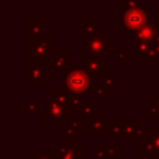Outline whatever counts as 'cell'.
Listing matches in <instances>:
<instances>
[{
    "label": "cell",
    "instance_id": "4316f807",
    "mask_svg": "<svg viewBox=\"0 0 159 159\" xmlns=\"http://www.w3.org/2000/svg\"><path fill=\"white\" fill-rule=\"evenodd\" d=\"M152 101H154L155 103H157V106L159 107V95H154V96H152Z\"/></svg>",
    "mask_w": 159,
    "mask_h": 159
},
{
    "label": "cell",
    "instance_id": "5bb4252c",
    "mask_svg": "<svg viewBox=\"0 0 159 159\" xmlns=\"http://www.w3.org/2000/svg\"><path fill=\"white\" fill-rule=\"evenodd\" d=\"M43 20L42 18H34L30 25L25 27V35L27 38H38V36H43Z\"/></svg>",
    "mask_w": 159,
    "mask_h": 159
},
{
    "label": "cell",
    "instance_id": "8992f818",
    "mask_svg": "<svg viewBox=\"0 0 159 159\" xmlns=\"http://www.w3.org/2000/svg\"><path fill=\"white\" fill-rule=\"evenodd\" d=\"M43 107H45L43 112L45 120L50 121L52 127H63L64 129V123L70 120V109L71 107L53 101H48L43 105Z\"/></svg>",
    "mask_w": 159,
    "mask_h": 159
},
{
    "label": "cell",
    "instance_id": "7a4b0ae2",
    "mask_svg": "<svg viewBox=\"0 0 159 159\" xmlns=\"http://www.w3.org/2000/svg\"><path fill=\"white\" fill-rule=\"evenodd\" d=\"M115 50V45L107 42V32L93 34V35H84L82 41V52L84 56H91V57H105L109 55V52Z\"/></svg>",
    "mask_w": 159,
    "mask_h": 159
},
{
    "label": "cell",
    "instance_id": "5b68a950",
    "mask_svg": "<svg viewBox=\"0 0 159 159\" xmlns=\"http://www.w3.org/2000/svg\"><path fill=\"white\" fill-rule=\"evenodd\" d=\"M107 126L115 140H133L138 137L141 124L138 120H107Z\"/></svg>",
    "mask_w": 159,
    "mask_h": 159
},
{
    "label": "cell",
    "instance_id": "7402d4cb",
    "mask_svg": "<svg viewBox=\"0 0 159 159\" xmlns=\"http://www.w3.org/2000/svg\"><path fill=\"white\" fill-rule=\"evenodd\" d=\"M113 61L116 64H123L127 61V50L126 49H120L116 52L115 57H113Z\"/></svg>",
    "mask_w": 159,
    "mask_h": 159
},
{
    "label": "cell",
    "instance_id": "3957f363",
    "mask_svg": "<svg viewBox=\"0 0 159 159\" xmlns=\"http://www.w3.org/2000/svg\"><path fill=\"white\" fill-rule=\"evenodd\" d=\"M52 41L48 36H38L34 38L30 43L25 45V55L32 59L34 63L39 66H45L46 63H52V53H50V46Z\"/></svg>",
    "mask_w": 159,
    "mask_h": 159
},
{
    "label": "cell",
    "instance_id": "83f0119b",
    "mask_svg": "<svg viewBox=\"0 0 159 159\" xmlns=\"http://www.w3.org/2000/svg\"><path fill=\"white\" fill-rule=\"evenodd\" d=\"M152 133H154V134H157V135H159V127H154V129H152Z\"/></svg>",
    "mask_w": 159,
    "mask_h": 159
},
{
    "label": "cell",
    "instance_id": "603a6c76",
    "mask_svg": "<svg viewBox=\"0 0 159 159\" xmlns=\"http://www.w3.org/2000/svg\"><path fill=\"white\" fill-rule=\"evenodd\" d=\"M38 107H39V103L35 101H30L25 103V112L27 113H36L38 112Z\"/></svg>",
    "mask_w": 159,
    "mask_h": 159
},
{
    "label": "cell",
    "instance_id": "d4e9b609",
    "mask_svg": "<svg viewBox=\"0 0 159 159\" xmlns=\"http://www.w3.org/2000/svg\"><path fill=\"white\" fill-rule=\"evenodd\" d=\"M103 84L106 85L109 89H112V88L115 87V78H113V75H107V77L103 80Z\"/></svg>",
    "mask_w": 159,
    "mask_h": 159
},
{
    "label": "cell",
    "instance_id": "e0dca14e",
    "mask_svg": "<svg viewBox=\"0 0 159 159\" xmlns=\"http://www.w3.org/2000/svg\"><path fill=\"white\" fill-rule=\"evenodd\" d=\"M82 30H84V35H93V34L102 32V27L93 18L82 20Z\"/></svg>",
    "mask_w": 159,
    "mask_h": 159
},
{
    "label": "cell",
    "instance_id": "484cf974",
    "mask_svg": "<svg viewBox=\"0 0 159 159\" xmlns=\"http://www.w3.org/2000/svg\"><path fill=\"white\" fill-rule=\"evenodd\" d=\"M70 124H71L73 127H74L75 130L78 131V134H81L82 131H84V129H82V126H81V121L80 120H74V121H70Z\"/></svg>",
    "mask_w": 159,
    "mask_h": 159
},
{
    "label": "cell",
    "instance_id": "ffe728a7",
    "mask_svg": "<svg viewBox=\"0 0 159 159\" xmlns=\"http://www.w3.org/2000/svg\"><path fill=\"white\" fill-rule=\"evenodd\" d=\"M77 134H78V131L71 126V124H70V126H64V129H63V138L64 140H69L70 143H71V141H75Z\"/></svg>",
    "mask_w": 159,
    "mask_h": 159
},
{
    "label": "cell",
    "instance_id": "f546056e",
    "mask_svg": "<svg viewBox=\"0 0 159 159\" xmlns=\"http://www.w3.org/2000/svg\"><path fill=\"white\" fill-rule=\"evenodd\" d=\"M158 85H159V78H158Z\"/></svg>",
    "mask_w": 159,
    "mask_h": 159
},
{
    "label": "cell",
    "instance_id": "d6986e66",
    "mask_svg": "<svg viewBox=\"0 0 159 159\" xmlns=\"http://www.w3.org/2000/svg\"><path fill=\"white\" fill-rule=\"evenodd\" d=\"M107 92H109V88L103 84V81L95 84V99L98 102L102 101V98H103L105 95H107Z\"/></svg>",
    "mask_w": 159,
    "mask_h": 159
},
{
    "label": "cell",
    "instance_id": "ac0fdd59",
    "mask_svg": "<svg viewBox=\"0 0 159 159\" xmlns=\"http://www.w3.org/2000/svg\"><path fill=\"white\" fill-rule=\"evenodd\" d=\"M140 151L141 152H149V154L154 152V144H152V140H151V137H149V134H147L145 137L141 138Z\"/></svg>",
    "mask_w": 159,
    "mask_h": 159
},
{
    "label": "cell",
    "instance_id": "30bf717a",
    "mask_svg": "<svg viewBox=\"0 0 159 159\" xmlns=\"http://www.w3.org/2000/svg\"><path fill=\"white\" fill-rule=\"evenodd\" d=\"M82 63L87 66L88 71H89V74L92 75L93 78L101 77V75H102V71H105V70L109 69V67H107V63L102 61L99 57L84 56V60H82Z\"/></svg>",
    "mask_w": 159,
    "mask_h": 159
},
{
    "label": "cell",
    "instance_id": "8fae6325",
    "mask_svg": "<svg viewBox=\"0 0 159 159\" xmlns=\"http://www.w3.org/2000/svg\"><path fill=\"white\" fill-rule=\"evenodd\" d=\"M45 80V70L43 66L34 63H27L25 66V81L27 82H42Z\"/></svg>",
    "mask_w": 159,
    "mask_h": 159
},
{
    "label": "cell",
    "instance_id": "44dd1931",
    "mask_svg": "<svg viewBox=\"0 0 159 159\" xmlns=\"http://www.w3.org/2000/svg\"><path fill=\"white\" fill-rule=\"evenodd\" d=\"M53 157H55V154H53V152H46L43 147H39L38 151L34 152L31 158H32V159H55Z\"/></svg>",
    "mask_w": 159,
    "mask_h": 159
},
{
    "label": "cell",
    "instance_id": "6da1fadb",
    "mask_svg": "<svg viewBox=\"0 0 159 159\" xmlns=\"http://www.w3.org/2000/svg\"><path fill=\"white\" fill-rule=\"evenodd\" d=\"M66 88L74 95H84V93L88 92V89L91 88H95V78L89 74L87 66L84 63H77L74 69H70L69 71L66 73L63 80Z\"/></svg>",
    "mask_w": 159,
    "mask_h": 159
},
{
    "label": "cell",
    "instance_id": "277c9868",
    "mask_svg": "<svg viewBox=\"0 0 159 159\" xmlns=\"http://www.w3.org/2000/svg\"><path fill=\"white\" fill-rule=\"evenodd\" d=\"M151 20V16L147 11L145 7H133V8H124L121 10V31H138L141 27L147 24Z\"/></svg>",
    "mask_w": 159,
    "mask_h": 159
},
{
    "label": "cell",
    "instance_id": "2e32d148",
    "mask_svg": "<svg viewBox=\"0 0 159 159\" xmlns=\"http://www.w3.org/2000/svg\"><path fill=\"white\" fill-rule=\"evenodd\" d=\"M88 131L92 133V134H98V133H107L109 131V126H107V120L102 119V115L96 113L95 117L92 121H89V126H88Z\"/></svg>",
    "mask_w": 159,
    "mask_h": 159
},
{
    "label": "cell",
    "instance_id": "ba28073f",
    "mask_svg": "<svg viewBox=\"0 0 159 159\" xmlns=\"http://www.w3.org/2000/svg\"><path fill=\"white\" fill-rule=\"evenodd\" d=\"M55 154V159H82V154H84V148L81 145H77L75 141H71L69 145H63L59 147L56 149Z\"/></svg>",
    "mask_w": 159,
    "mask_h": 159
},
{
    "label": "cell",
    "instance_id": "4dcf8cb0",
    "mask_svg": "<svg viewBox=\"0 0 159 159\" xmlns=\"http://www.w3.org/2000/svg\"><path fill=\"white\" fill-rule=\"evenodd\" d=\"M158 117H159V113H158Z\"/></svg>",
    "mask_w": 159,
    "mask_h": 159
},
{
    "label": "cell",
    "instance_id": "1f68e13d",
    "mask_svg": "<svg viewBox=\"0 0 159 159\" xmlns=\"http://www.w3.org/2000/svg\"><path fill=\"white\" fill-rule=\"evenodd\" d=\"M82 159H87V158H82Z\"/></svg>",
    "mask_w": 159,
    "mask_h": 159
},
{
    "label": "cell",
    "instance_id": "9c48e42d",
    "mask_svg": "<svg viewBox=\"0 0 159 159\" xmlns=\"http://www.w3.org/2000/svg\"><path fill=\"white\" fill-rule=\"evenodd\" d=\"M158 34H159V21L158 20L151 18L144 27H141L138 31H135L133 39H140V41L152 42V41H155V38H157Z\"/></svg>",
    "mask_w": 159,
    "mask_h": 159
},
{
    "label": "cell",
    "instance_id": "7c38bea8",
    "mask_svg": "<svg viewBox=\"0 0 159 159\" xmlns=\"http://www.w3.org/2000/svg\"><path fill=\"white\" fill-rule=\"evenodd\" d=\"M75 113L80 116H82V120L85 121H92L95 117V102H82L81 105H78L75 107Z\"/></svg>",
    "mask_w": 159,
    "mask_h": 159
},
{
    "label": "cell",
    "instance_id": "52a82bcc",
    "mask_svg": "<svg viewBox=\"0 0 159 159\" xmlns=\"http://www.w3.org/2000/svg\"><path fill=\"white\" fill-rule=\"evenodd\" d=\"M50 101L57 102V103L61 105H67L71 109H75L78 105L82 103L80 96L71 93L67 88H53L50 91Z\"/></svg>",
    "mask_w": 159,
    "mask_h": 159
},
{
    "label": "cell",
    "instance_id": "9a60e30c",
    "mask_svg": "<svg viewBox=\"0 0 159 159\" xmlns=\"http://www.w3.org/2000/svg\"><path fill=\"white\" fill-rule=\"evenodd\" d=\"M95 155L96 158H105V159H110V158H120L121 157V149L120 147H103V145H98L95 148Z\"/></svg>",
    "mask_w": 159,
    "mask_h": 159
},
{
    "label": "cell",
    "instance_id": "cb8c5ba5",
    "mask_svg": "<svg viewBox=\"0 0 159 159\" xmlns=\"http://www.w3.org/2000/svg\"><path fill=\"white\" fill-rule=\"evenodd\" d=\"M145 106H147V109H148V112L152 113V115H158V113H159V107L157 106V103H155L154 101L147 102Z\"/></svg>",
    "mask_w": 159,
    "mask_h": 159
},
{
    "label": "cell",
    "instance_id": "4fadbf2b",
    "mask_svg": "<svg viewBox=\"0 0 159 159\" xmlns=\"http://www.w3.org/2000/svg\"><path fill=\"white\" fill-rule=\"evenodd\" d=\"M50 66H52V70H64L67 73L70 70V57L63 50H57L56 56H53Z\"/></svg>",
    "mask_w": 159,
    "mask_h": 159
},
{
    "label": "cell",
    "instance_id": "f1b7e54d",
    "mask_svg": "<svg viewBox=\"0 0 159 159\" xmlns=\"http://www.w3.org/2000/svg\"><path fill=\"white\" fill-rule=\"evenodd\" d=\"M135 159H145V158H135ZM147 159H154V158H147Z\"/></svg>",
    "mask_w": 159,
    "mask_h": 159
}]
</instances>
